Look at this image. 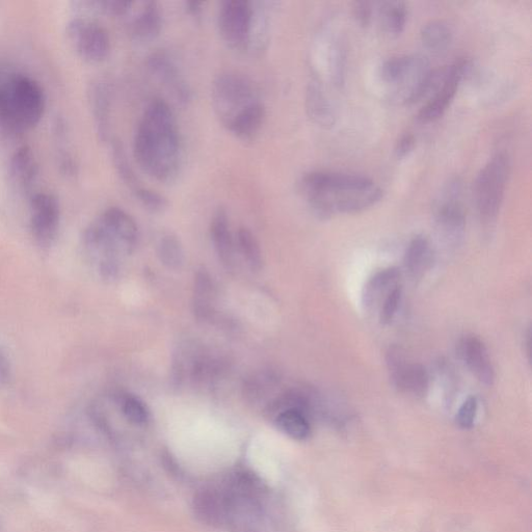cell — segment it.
I'll return each mask as SVG.
<instances>
[{"label": "cell", "instance_id": "cell-24", "mask_svg": "<svg viewBox=\"0 0 532 532\" xmlns=\"http://www.w3.org/2000/svg\"><path fill=\"white\" fill-rule=\"evenodd\" d=\"M236 246L253 272L263 269L262 251L255 234L248 228L242 227L236 233Z\"/></svg>", "mask_w": 532, "mask_h": 532}, {"label": "cell", "instance_id": "cell-20", "mask_svg": "<svg viewBox=\"0 0 532 532\" xmlns=\"http://www.w3.org/2000/svg\"><path fill=\"white\" fill-rule=\"evenodd\" d=\"M265 119V106L261 101H257L236 116L227 129L236 139L251 142L259 135Z\"/></svg>", "mask_w": 532, "mask_h": 532}, {"label": "cell", "instance_id": "cell-19", "mask_svg": "<svg viewBox=\"0 0 532 532\" xmlns=\"http://www.w3.org/2000/svg\"><path fill=\"white\" fill-rule=\"evenodd\" d=\"M305 105L307 115L314 124L327 129L335 125V110L318 82L314 81L308 85Z\"/></svg>", "mask_w": 532, "mask_h": 532}, {"label": "cell", "instance_id": "cell-3", "mask_svg": "<svg viewBox=\"0 0 532 532\" xmlns=\"http://www.w3.org/2000/svg\"><path fill=\"white\" fill-rule=\"evenodd\" d=\"M511 173L510 158L498 153L475 178L473 197L475 206L485 225H492L499 215L505 189Z\"/></svg>", "mask_w": 532, "mask_h": 532}, {"label": "cell", "instance_id": "cell-26", "mask_svg": "<svg viewBox=\"0 0 532 532\" xmlns=\"http://www.w3.org/2000/svg\"><path fill=\"white\" fill-rule=\"evenodd\" d=\"M159 260L172 271H179L184 264V250L180 239L173 233L165 234L157 245Z\"/></svg>", "mask_w": 532, "mask_h": 532}, {"label": "cell", "instance_id": "cell-34", "mask_svg": "<svg viewBox=\"0 0 532 532\" xmlns=\"http://www.w3.org/2000/svg\"><path fill=\"white\" fill-rule=\"evenodd\" d=\"M477 399L474 396H469L461 406L457 414V423L462 429H470L473 427L477 414Z\"/></svg>", "mask_w": 532, "mask_h": 532}, {"label": "cell", "instance_id": "cell-31", "mask_svg": "<svg viewBox=\"0 0 532 532\" xmlns=\"http://www.w3.org/2000/svg\"><path fill=\"white\" fill-rule=\"evenodd\" d=\"M133 195H135L147 210L153 212V214H161L169 206V201L164 195L144 188V186Z\"/></svg>", "mask_w": 532, "mask_h": 532}, {"label": "cell", "instance_id": "cell-25", "mask_svg": "<svg viewBox=\"0 0 532 532\" xmlns=\"http://www.w3.org/2000/svg\"><path fill=\"white\" fill-rule=\"evenodd\" d=\"M452 39L450 26L441 20H434L425 24L421 31V40L425 48L431 52H444Z\"/></svg>", "mask_w": 532, "mask_h": 532}, {"label": "cell", "instance_id": "cell-36", "mask_svg": "<svg viewBox=\"0 0 532 532\" xmlns=\"http://www.w3.org/2000/svg\"><path fill=\"white\" fill-rule=\"evenodd\" d=\"M354 17L361 26H368L372 18V5L366 2L356 3Z\"/></svg>", "mask_w": 532, "mask_h": 532}, {"label": "cell", "instance_id": "cell-28", "mask_svg": "<svg viewBox=\"0 0 532 532\" xmlns=\"http://www.w3.org/2000/svg\"><path fill=\"white\" fill-rule=\"evenodd\" d=\"M278 379L274 372L263 370L253 375L245 384L244 394L249 402H260L275 389Z\"/></svg>", "mask_w": 532, "mask_h": 532}, {"label": "cell", "instance_id": "cell-12", "mask_svg": "<svg viewBox=\"0 0 532 532\" xmlns=\"http://www.w3.org/2000/svg\"><path fill=\"white\" fill-rule=\"evenodd\" d=\"M458 352L478 381L488 386L493 385L495 380L494 367L486 345L480 338L474 335L463 337L459 342Z\"/></svg>", "mask_w": 532, "mask_h": 532}, {"label": "cell", "instance_id": "cell-38", "mask_svg": "<svg viewBox=\"0 0 532 532\" xmlns=\"http://www.w3.org/2000/svg\"><path fill=\"white\" fill-rule=\"evenodd\" d=\"M185 8L188 13L196 19L201 18L203 13V3L188 2L185 3Z\"/></svg>", "mask_w": 532, "mask_h": 532}, {"label": "cell", "instance_id": "cell-15", "mask_svg": "<svg viewBox=\"0 0 532 532\" xmlns=\"http://www.w3.org/2000/svg\"><path fill=\"white\" fill-rule=\"evenodd\" d=\"M218 290L214 278L202 269L195 275L193 290V312L198 322L210 323L217 314Z\"/></svg>", "mask_w": 532, "mask_h": 532}, {"label": "cell", "instance_id": "cell-32", "mask_svg": "<svg viewBox=\"0 0 532 532\" xmlns=\"http://www.w3.org/2000/svg\"><path fill=\"white\" fill-rule=\"evenodd\" d=\"M84 4L93 8V10L112 17L127 15L133 5L131 2H125V0H101V2H88Z\"/></svg>", "mask_w": 532, "mask_h": 532}, {"label": "cell", "instance_id": "cell-30", "mask_svg": "<svg viewBox=\"0 0 532 532\" xmlns=\"http://www.w3.org/2000/svg\"><path fill=\"white\" fill-rule=\"evenodd\" d=\"M119 405L126 419L136 425H145L150 418L146 404L136 395L126 394L119 397Z\"/></svg>", "mask_w": 532, "mask_h": 532}, {"label": "cell", "instance_id": "cell-7", "mask_svg": "<svg viewBox=\"0 0 532 532\" xmlns=\"http://www.w3.org/2000/svg\"><path fill=\"white\" fill-rule=\"evenodd\" d=\"M253 21V3L225 0L218 14V29L224 43L236 51L250 50Z\"/></svg>", "mask_w": 532, "mask_h": 532}, {"label": "cell", "instance_id": "cell-9", "mask_svg": "<svg viewBox=\"0 0 532 532\" xmlns=\"http://www.w3.org/2000/svg\"><path fill=\"white\" fill-rule=\"evenodd\" d=\"M387 365L391 380L399 391L416 397L428 394L430 377L427 369L409 362L401 350L393 348L389 351Z\"/></svg>", "mask_w": 532, "mask_h": 532}, {"label": "cell", "instance_id": "cell-33", "mask_svg": "<svg viewBox=\"0 0 532 532\" xmlns=\"http://www.w3.org/2000/svg\"><path fill=\"white\" fill-rule=\"evenodd\" d=\"M403 297L402 286L399 285L394 288L389 296L384 300L380 307V321L384 325H389L395 317L399 304H401Z\"/></svg>", "mask_w": 532, "mask_h": 532}, {"label": "cell", "instance_id": "cell-37", "mask_svg": "<svg viewBox=\"0 0 532 532\" xmlns=\"http://www.w3.org/2000/svg\"><path fill=\"white\" fill-rule=\"evenodd\" d=\"M12 378L11 362L7 354L0 349V389L6 387Z\"/></svg>", "mask_w": 532, "mask_h": 532}, {"label": "cell", "instance_id": "cell-5", "mask_svg": "<svg viewBox=\"0 0 532 532\" xmlns=\"http://www.w3.org/2000/svg\"><path fill=\"white\" fill-rule=\"evenodd\" d=\"M463 184L459 178L449 180L436 200L434 219L441 241L449 248L458 247L464 238L466 214L461 201Z\"/></svg>", "mask_w": 532, "mask_h": 532}, {"label": "cell", "instance_id": "cell-22", "mask_svg": "<svg viewBox=\"0 0 532 532\" xmlns=\"http://www.w3.org/2000/svg\"><path fill=\"white\" fill-rule=\"evenodd\" d=\"M91 103L98 135L101 140H108L112 110V90L109 83L99 81L93 86Z\"/></svg>", "mask_w": 532, "mask_h": 532}, {"label": "cell", "instance_id": "cell-11", "mask_svg": "<svg viewBox=\"0 0 532 532\" xmlns=\"http://www.w3.org/2000/svg\"><path fill=\"white\" fill-rule=\"evenodd\" d=\"M147 65L151 73L182 104H188L193 92L175 60L165 50H157L148 58Z\"/></svg>", "mask_w": 532, "mask_h": 532}, {"label": "cell", "instance_id": "cell-10", "mask_svg": "<svg viewBox=\"0 0 532 532\" xmlns=\"http://www.w3.org/2000/svg\"><path fill=\"white\" fill-rule=\"evenodd\" d=\"M469 69L465 59H459L454 64L446 66L445 75L438 89L431 95L430 100L422 106L418 119L422 122H433L441 118L454 100L460 84Z\"/></svg>", "mask_w": 532, "mask_h": 532}, {"label": "cell", "instance_id": "cell-17", "mask_svg": "<svg viewBox=\"0 0 532 532\" xmlns=\"http://www.w3.org/2000/svg\"><path fill=\"white\" fill-rule=\"evenodd\" d=\"M164 18L154 2L146 3L143 10L129 23L128 33L133 41L148 43L161 35Z\"/></svg>", "mask_w": 532, "mask_h": 532}, {"label": "cell", "instance_id": "cell-1", "mask_svg": "<svg viewBox=\"0 0 532 532\" xmlns=\"http://www.w3.org/2000/svg\"><path fill=\"white\" fill-rule=\"evenodd\" d=\"M180 132L170 105L152 100L139 123L133 156L143 172L161 183L174 182L182 168L183 151Z\"/></svg>", "mask_w": 532, "mask_h": 532}, {"label": "cell", "instance_id": "cell-23", "mask_svg": "<svg viewBox=\"0 0 532 532\" xmlns=\"http://www.w3.org/2000/svg\"><path fill=\"white\" fill-rule=\"evenodd\" d=\"M275 422L278 429L292 439L303 441L310 436V423L301 410H284L277 414Z\"/></svg>", "mask_w": 532, "mask_h": 532}, {"label": "cell", "instance_id": "cell-35", "mask_svg": "<svg viewBox=\"0 0 532 532\" xmlns=\"http://www.w3.org/2000/svg\"><path fill=\"white\" fill-rule=\"evenodd\" d=\"M415 137L411 133L403 136L396 144L395 155L397 158L402 159L408 156L415 147Z\"/></svg>", "mask_w": 532, "mask_h": 532}, {"label": "cell", "instance_id": "cell-2", "mask_svg": "<svg viewBox=\"0 0 532 532\" xmlns=\"http://www.w3.org/2000/svg\"><path fill=\"white\" fill-rule=\"evenodd\" d=\"M45 108V93L36 79L0 64V131L17 136L32 130Z\"/></svg>", "mask_w": 532, "mask_h": 532}, {"label": "cell", "instance_id": "cell-16", "mask_svg": "<svg viewBox=\"0 0 532 532\" xmlns=\"http://www.w3.org/2000/svg\"><path fill=\"white\" fill-rule=\"evenodd\" d=\"M100 219L116 235L126 254H131L139 244V228L135 220L119 207H110L102 212Z\"/></svg>", "mask_w": 532, "mask_h": 532}, {"label": "cell", "instance_id": "cell-8", "mask_svg": "<svg viewBox=\"0 0 532 532\" xmlns=\"http://www.w3.org/2000/svg\"><path fill=\"white\" fill-rule=\"evenodd\" d=\"M61 223V207L58 199L50 194L39 193L31 198V230L36 243L49 248L55 243Z\"/></svg>", "mask_w": 532, "mask_h": 532}, {"label": "cell", "instance_id": "cell-6", "mask_svg": "<svg viewBox=\"0 0 532 532\" xmlns=\"http://www.w3.org/2000/svg\"><path fill=\"white\" fill-rule=\"evenodd\" d=\"M67 38L77 55L89 63H101L109 58L112 41L97 21L87 17L72 19L66 29Z\"/></svg>", "mask_w": 532, "mask_h": 532}, {"label": "cell", "instance_id": "cell-18", "mask_svg": "<svg viewBox=\"0 0 532 532\" xmlns=\"http://www.w3.org/2000/svg\"><path fill=\"white\" fill-rule=\"evenodd\" d=\"M401 272L396 268H390L377 273L366 283L362 303L366 310L380 308L390 292L399 286Z\"/></svg>", "mask_w": 532, "mask_h": 532}, {"label": "cell", "instance_id": "cell-4", "mask_svg": "<svg viewBox=\"0 0 532 532\" xmlns=\"http://www.w3.org/2000/svg\"><path fill=\"white\" fill-rule=\"evenodd\" d=\"M257 101L260 99L255 84L241 72H223L212 86V106L226 128L236 116Z\"/></svg>", "mask_w": 532, "mask_h": 532}, {"label": "cell", "instance_id": "cell-29", "mask_svg": "<svg viewBox=\"0 0 532 532\" xmlns=\"http://www.w3.org/2000/svg\"><path fill=\"white\" fill-rule=\"evenodd\" d=\"M113 161L115 168L121 177L122 181L127 185V188L131 190L132 194H135L142 188V184L132 170L128 163L127 155L120 141H114L112 144Z\"/></svg>", "mask_w": 532, "mask_h": 532}, {"label": "cell", "instance_id": "cell-14", "mask_svg": "<svg viewBox=\"0 0 532 532\" xmlns=\"http://www.w3.org/2000/svg\"><path fill=\"white\" fill-rule=\"evenodd\" d=\"M212 245L220 262L228 272L235 270V241L231 233L227 210L220 207L210 223Z\"/></svg>", "mask_w": 532, "mask_h": 532}, {"label": "cell", "instance_id": "cell-13", "mask_svg": "<svg viewBox=\"0 0 532 532\" xmlns=\"http://www.w3.org/2000/svg\"><path fill=\"white\" fill-rule=\"evenodd\" d=\"M39 174L37 158L29 147L19 148L11 157L10 181L22 195H32Z\"/></svg>", "mask_w": 532, "mask_h": 532}, {"label": "cell", "instance_id": "cell-21", "mask_svg": "<svg viewBox=\"0 0 532 532\" xmlns=\"http://www.w3.org/2000/svg\"><path fill=\"white\" fill-rule=\"evenodd\" d=\"M434 262L433 247L427 237L416 236L409 244L405 255V268L413 280L427 274Z\"/></svg>", "mask_w": 532, "mask_h": 532}, {"label": "cell", "instance_id": "cell-27", "mask_svg": "<svg viewBox=\"0 0 532 532\" xmlns=\"http://www.w3.org/2000/svg\"><path fill=\"white\" fill-rule=\"evenodd\" d=\"M384 31L390 36H398L405 30L408 10L403 2L383 3L380 8Z\"/></svg>", "mask_w": 532, "mask_h": 532}]
</instances>
